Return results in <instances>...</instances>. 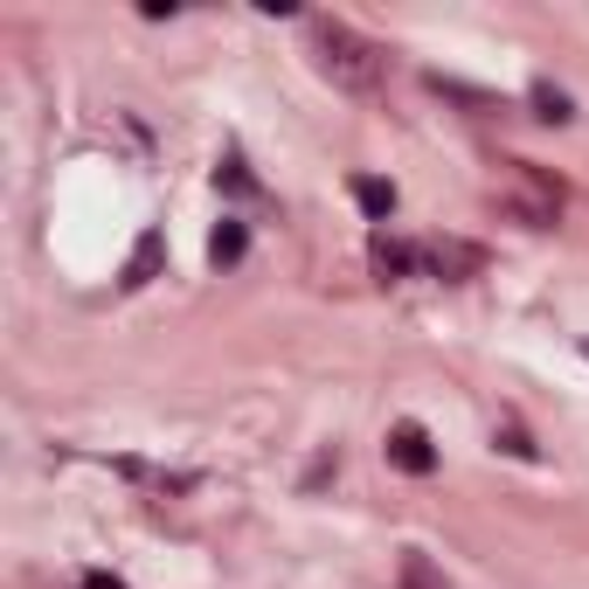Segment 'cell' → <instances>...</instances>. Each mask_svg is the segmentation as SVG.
<instances>
[{"label":"cell","mask_w":589,"mask_h":589,"mask_svg":"<svg viewBox=\"0 0 589 589\" xmlns=\"http://www.w3.org/2000/svg\"><path fill=\"white\" fill-rule=\"evenodd\" d=\"M215 188H229V194H257V181L243 173V160H236V152H229V160L215 167Z\"/></svg>","instance_id":"obj_10"},{"label":"cell","mask_w":589,"mask_h":589,"mask_svg":"<svg viewBox=\"0 0 589 589\" xmlns=\"http://www.w3.org/2000/svg\"><path fill=\"white\" fill-rule=\"evenodd\" d=\"M389 465L409 472V478H430V472H438V444H430L423 423H396V430H389Z\"/></svg>","instance_id":"obj_3"},{"label":"cell","mask_w":589,"mask_h":589,"mask_svg":"<svg viewBox=\"0 0 589 589\" xmlns=\"http://www.w3.org/2000/svg\"><path fill=\"white\" fill-rule=\"evenodd\" d=\"M527 97H534V118H548V125H569V118H576V105H569V91H555L548 76H541V84H534Z\"/></svg>","instance_id":"obj_9"},{"label":"cell","mask_w":589,"mask_h":589,"mask_svg":"<svg viewBox=\"0 0 589 589\" xmlns=\"http://www.w3.org/2000/svg\"><path fill=\"white\" fill-rule=\"evenodd\" d=\"M417 271H430V277H478L485 271V250L478 243H465V236H423L417 243Z\"/></svg>","instance_id":"obj_2"},{"label":"cell","mask_w":589,"mask_h":589,"mask_svg":"<svg viewBox=\"0 0 589 589\" xmlns=\"http://www.w3.org/2000/svg\"><path fill=\"white\" fill-rule=\"evenodd\" d=\"M493 444H499V451H514V457H541V444H527V430H520V423H499V430H493Z\"/></svg>","instance_id":"obj_11"},{"label":"cell","mask_w":589,"mask_h":589,"mask_svg":"<svg viewBox=\"0 0 589 589\" xmlns=\"http://www.w3.org/2000/svg\"><path fill=\"white\" fill-rule=\"evenodd\" d=\"M396 582H402V589H451V582L438 576V561H430L423 548H409V555L396 561Z\"/></svg>","instance_id":"obj_7"},{"label":"cell","mask_w":589,"mask_h":589,"mask_svg":"<svg viewBox=\"0 0 589 589\" xmlns=\"http://www.w3.org/2000/svg\"><path fill=\"white\" fill-rule=\"evenodd\" d=\"M160 257H167V236H160V229H146V236L133 243V257H125V277H118V285H125V292L152 285V271H160Z\"/></svg>","instance_id":"obj_4"},{"label":"cell","mask_w":589,"mask_h":589,"mask_svg":"<svg viewBox=\"0 0 589 589\" xmlns=\"http://www.w3.org/2000/svg\"><path fill=\"white\" fill-rule=\"evenodd\" d=\"M368 264H375V277H409V271H417V250L396 243V236H375L368 243Z\"/></svg>","instance_id":"obj_5"},{"label":"cell","mask_w":589,"mask_h":589,"mask_svg":"<svg viewBox=\"0 0 589 589\" xmlns=\"http://www.w3.org/2000/svg\"><path fill=\"white\" fill-rule=\"evenodd\" d=\"M582 361H589V340H582Z\"/></svg>","instance_id":"obj_13"},{"label":"cell","mask_w":589,"mask_h":589,"mask_svg":"<svg viewBox=\"0 0 589 589\" xmlns=\"http://www.w3.org/2000/svg\"><path fill=\"white\" fill-rule=\"evenodd\" d=\"M243 250H250V229H243V222H222L215 236H209V264L229 271V264H243Z\"/></svg>","instance_id":"obj_8"},{"label":"cell","mask_w":589,"mask_h":589,"mask_svg":"<svg viewBox=\"0 0 589 589\" xmlns=\"http://www.w3.org/2000/svg\"><path fill=\"white\" fill-rule=\"evenodd\" d=\"M354 201H361V215H375V222L396 215V188L381 181V173H354Z\"/></svg>","instance_id":"obj_6"},{"label":"cell","mask_w":589,"mask_h":589,"mask_svg":"<svg viewBox=\"0 0 589 589\" xmlns=\"http://www.w3.org/2000/svg\"><path fill=\"white\" fill-rule=\"evenodd\" d=\"M84 589H125V582H118V576H105V569H91V576H84Z\"/></svg>","instance_id":"obj_12"},{"label":"cell","mask_w":589,"mask_h":589,"mask_svg":"<svg viewBox=\"0 0 589 589\" xmlns=\"http://www.w3.org/2000/svg\"><path fill=\"white\" fill-rule=\"evenodd\" d=\"M313 63L333 91H354V97H375L381 91V42H368L361 29H347V21H313Z\"/></svg>","instance_id":"obj_1"}]
</instances>
